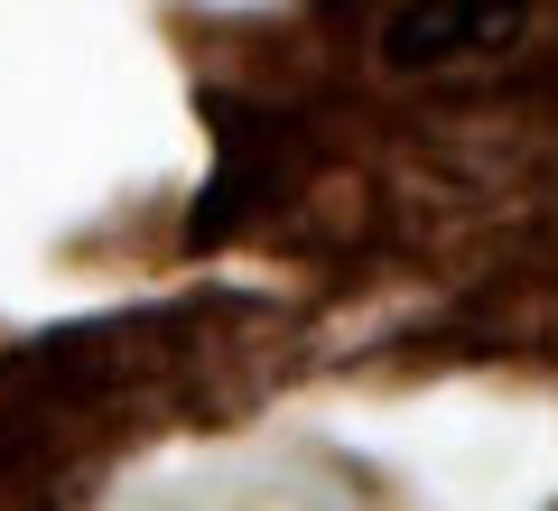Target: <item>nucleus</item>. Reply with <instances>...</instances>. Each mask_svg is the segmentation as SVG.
Returning a JSON list of instances; mask_svg holds the SVG:
<instances>
[{
    "mask_svg": "<svg viewBox=\"0 0 558 511\" xmlns=\"http://www.w3.org/2000/svg\"><path fill=\"white\" fill-rule=\"evenodd\" d=\"M521 28V0H418L410 20H391L381 57L391 65H438V57H484Z\"/></svg>",
    "mask_w": 558,
    "mask_h": 511,
    "instance_id": "nucleus-1",
    "label": "nucleus"
}]
</instances>
